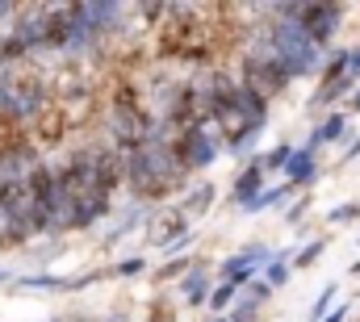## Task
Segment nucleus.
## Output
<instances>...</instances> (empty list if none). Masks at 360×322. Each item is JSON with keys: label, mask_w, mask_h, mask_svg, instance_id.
<instances>
[{"label": "nucleus", "mask_w": 360, "mask_h": 322, "mask_svg": "<svg viewBox=\"0 0 360 322\" xmlns=\"http://www.w3.org/2000/svg\"><path fill=\"white\" fill-rule=\"evenodd\" d=\"M239 84L272 105L276 96H285V88L293 84V76H289L276 59H269V55H243V59H239Z\"/></svg>", "instance_id": "nucleus-2"}, {"label": "nucleus", "mask_w": 360, "mask_h": 322, "mask_svg": "<svg viewBox=\"0 0 360 322\" xmlns=\"http://www.w3.org/2000/svg\"><path fill=\"white\" fill-rule=\"evenodd\" d=\"M356 92V80L352 76H344V80H319L314 84V96L306 101V113L314 117V113H327L331 105H340L344 96H352Z\"/></svg>", "instance_id": "nucleus-9"}, {"label": "nucleus", "mask_w": 360, "mask_h": 322, "mask_svg": "<svg viewBox=\"0 0 360 322\" xmlns=\"http://www.w3.org/2000/svg\"><path fill=\"white\" fill-rule=\"evenodd\" d=\"M356 130H352V122H348V113L344 109H335V113H327L314 130H310V139H306V147L310 151H323L327 143H344V139H352Z\"/></svg>", "instance_id": "nucleus-8"}, {"label": "nucleus", "mask_w": 360, "mask_h": 322, "mask_svg": "<svg viewBox=\"0 0 360 322\" xmlns=\"http://www.w3.org/2000/svg\"><path fill=\"white\" fill-rule=\"evenodd\" d=\"M193 264H197V259H188V255H172V259H168V264H164V268H155V285H164V281H184V276H188V268H193Z\"/></svg>", "instance_id": "nucleus-19"}, {"label": "nucleus", "mask_w": 360, "mask_h": 322, "mask_svg": "<svg viewBox=\"0 0 360 322\" xmlns=\"http://www.w3.org/2000/svg\"><path fill=\"white\" fill-rule=\"evenodd\" d=\"M176 151H180V160H184L188 172H205V167L218 163V155L226 151V143H222L218 130H210V126H193V130H180L176 134Z\"/></svg>", "instance_id": "nucleus-4"}, {"label": "nucleus", "mask_w": 360, "mask_h": 322, "mask_svg": "<svg viewBox=\"0 0 360 322\" xmlns=\"http://www.w3.org/2000/svg\"><path fill=\"white\" fill-rule=\"evenodd\" d=\"M356 160H360V134L348 143V151H344V163H356Z\"/></svg>", "instance_id": "nucleus-29"}, {"label": "nucleus", "mask_w": 360, "mask_h": 322, "mask_svg": "<svg viewBox=\"0 0 360 322\" xmlns=\"http://www.w3.org/2000/svg\"><path fill=\"white\" fill-rule=\"evenodd\" d=\"M314 180H319V151L297 147L293 160H289V167H285V184H293V188H310Z\"/></svg>", "instance_id": "nucleus-10"}, {"label": "nucleus", "mask_w": 360, "mask_h": 322, "mask_svg": "<svg viewBox=\"0 0 360 322\" xmlns=\"http://www.w3.org/2000/svg\"><path fill=\"white\" fill-rule=\"evenodd\" d=\"M214 197H218V193H214V184H197V188H193V193L180 201V210H184L188 218H201V214L214 205Z\"/></svg>", "instance_id": "nucleus-14"}, {"label": "nucleus", "mask_w": 360, "mask_h": 322, "mask_svg": "<svg viewBox=\"0 0 360 322\" xmlns=\"http://www.w3.org/2000/svg\"><path fill=\"white\" fill-rule=\"evenodd\" d=\"M147 272V259L143 255H126L117 268H109V276H122V281H130V276H143Z\"/></svg>", "instance_id": "nucleus-22"}, {"label": "nucleus", "mask_w": 360, "mask_h": 322, "mask_svg": "<svg viewBox=\"0 0 360 322\" xmlns=\"http://www.w3.org/2000/svg\"><path fill=\"white\" fill-rule=\"evenodd\" d=\"M348 314H352V297H348V302H340V306H335L323 322H348Z\"/></svg>", "instance_id": "nucleus-27"}, {"label": "nucleus", "mask_w": 360, "mask_h": 322, "mask_svg": "<svg viewBox=\"0 0 360 322\" xmlns=\"http://www.w3.org/2000/svg\"><path fill=\"white\" fill-rule=\"evenodd\" d=\"M348 272H352V276H360V259H356V264H352V268H348Z\"/></svg>", "instance_id": "nucleus-32"}, {"label": "nucleus", "mask_w": 360, "mask_h": 322, "mask_svg": "<svg viewBox=\"0 0 360 322\" xmlns=\"http://www.w3.org/2000/svg\"><path fill=\"white\" fill-rule=\"evenodd\" d=\"M344 17H348V8L344 4H306L302 8V25H306V34L327 51L331 42H335V34L344 30Z\"/></svg>", "instance_id": "nucleus-5"}, {"label": "nucleus", "mask_w": 360, "mask_h": 322, "mask_svg": "<svg viewBox=\"0 0 360 322\" xmlns=\"http://www.w3.org/2000/svg\"><path fill=\"white\" fill-rule=\"evenodd\" d=\"M293 151H297V147H289V143H281V147L264 151V155H260L264 172H281V176H285V167H289V160H293Z\"/></svg>", "instance_id": "nucleus-20"}, {"label": "nucleus", "mask_w": 360, "mask_h": 322, "mask_svg": "<svg viewBox=\"0 0 360 322\" xmlns=\"http://www.w3.org/2000/svg\"><path fill=\"white\" fill-rule=\"evenodd\" d=\"M272 293H276V289H272L269 281H260V276H256V281H252V285L243 289V302H252V306H260V310H269Z\"/></svg>", "instance_id": "nucleus-21"}, {"label": "nucleus", "mask_w": 360, "mask_h": 322, "mask_svg": "<svg viewBox=\"0 0 360 322\" xmlns=\"http://www.w3.org/2000/svg\"><path fill=\"white\" fill-rule=\"evenodd\" d=\"M210 322H231V318H210Z\"/></svg>", "instance_id": "nucleus-33"}, {"label": "nucleus", "mask_w": 360, "mask_h": 322, "mask_svg": "<svg viewBox=\"0 0 360 322\" xmlns=\"http://www.w3.org/2000/svg\"><path fill=\"white\" fill-rule=\"evenodd\" d=\"M256 264L243 255V251H235V255H226L222 264H218V281H231V285H239V289H248L252 281H256Z\"/></svg>", "instance_id": "nucleus-11"}, {"label": "nucleus", "mask_w": 360, "mask_h": 322, "mask_svg": "<svg viewBox=\"0 0 360 322\" xmlns=\"http://www.w3.org/2000/svg\"><path fill=\"white\" fill-rule=\"evenodd\" d=\"M184 184H188V167L176 151V130L155 126L151 143L126 155V188L139 197V205H147V201L172 197L176 188L184 193Z\"/></svg>", "instance_id": "nucleus-1"}, {"label": "nucleus", "mask_w": 360, "mask_h": 322, "mask_svg": "<svg viewBox=\"0 0 360 322\" xmlns=\"http://www.w3.org/2000/svg\"><path fill=\"white\" fill-rule=\"evenodd\" d=\"M356 218H360V201H344V205H335V210L327 214L331 226H344V222H356Z\"/></svg>", "instance_id": "nucleus-25"}, {"label": "nucleus", "mask_w": 360, "mask_h": 322, "mask_svg": "<svg viewBox=\"0 0 360 322\" xmlns=\"http://www.w3.org/2000/svg\"><path fill=\"white\" fill-rule=\"evenodd\" d=\"M289 197H297V188H293V184H269L256 201H248V205H243V214H264V210H272V205H289Z\"/></svg>", "instance_id": "nucleus-12"}, {"label": "nucleus", "mask_w": 360, "mask_h": 322, "mask_svg": "<svg viewBox=\"0 0 360 322\" xmlns=\"http://www.w3.org/2000/svg\"><path fill=\"white\" fill-rule=\"evenodd\" d=\"M348 76H352V80L360 84V42L352 46V59H348Z\"/></svg>", "instance_id": "nucleus-28"}, {"label": "nucleus", "mask_w": 360, "mask_h": 322, "mask_svg": "<svg viewBox=\"0 0 360 322\" xmlns=\"http://www.w3.org/2000/svg\"><path fill=\"white\" fill-rule=\"evenodd\" d=\"M289 276H293V251L272 255V264L264 268V281H269L272 289H285V285H289Z\"/></svg>", "instance_id": "nucleus-13"}, {"label": "nucleus", "mask_w": 360, "mask_h": 322, "mask_svg": "<svg viewBox=\"0 0 360 322\" xmlns=\"http://www.w3.org/2000/svg\"><path fill=\"white\" fill-rule=\"evenodd\" d=\"M260 134H264V130H243V134H235V139L226 143V155H235V160H248V155L256 151ZM252 160H256V155H252Z\"/></svg>", "instance_id": "nucleus-18"}, {"label": "nucleus", "mask_w": 360, "mask_h": 322, "mask_svg": "<svg viewBox=\"0 0 360 322\" xmlns=\"http://www.w3.org/2000/svg\"><path fill=\"white\" fill-rule=\"evenodd\" d=\"M352 113H360V84H356V92H352V101H348V117Z\"/></svg>", "instance_id": "nucleus-30"}, {"label": "nucleus", "mask_w": 360, "mask_h": 322, "mask_svg": "<svg viewBox=\"0 0 360 322\" xmlns=\"http://www.w3.org/2000/svg\"><path fill=\"white\" fill-rule=\"evenodd\" d=\"M188 222H193V218H188L180 205H164V210H155L151 222H147V243L160 247V251H184L188 243L197 239V231H188Z\"/></svg>", "instance_id": "nucleus-3"}, {"label": "nucleus", "mask_w": 360, "mask_h": 322, "mask_svg": "<svg viewBox=\"0 0 360 322\" xmlns=\"http://www.w3.org/2000/svg\"><path fill=\"white\" fill-rule=\"evenodd\" d=\"M231 322H260L264 318V310L260 306H252V302H243V293H239V302H235V310L226 314Z\"/></svg>", "instance_id": "nucleus-24"}, {"label": "nucleus", "mask_w": 360, "mask_h": 322, "mask_svg": "<svg viewBox=\"0 0 360 322\" xmlns=\"http://www.w3.org/2000/svg\"><path fill=\"white\" fill-rule=\"evenodd\" d=\"M264 176H269V172H264L260 155H256V160H248V167H239V176H235V184H231V201H235L239 210H243L248 201H256V197L269 188V184H264Z\"/></svg>", "instance_id": "nucleus-7"}, {"label": "nucleus", "mask_w": 360, "mask_h": 322, "mask_svg": "<svg viewBox=\"0 0 360 322\" xmlns=\"http://www.w3.org/2000/svg\"><path fill=\"white\" fill-rule=\"evenodd\" d=\"M335 306H340V281L323 285V293H319V297H314V306H310V322H323Z\"/></svg>", "instance_id": "nucleus-16"}, {"label": "nucleus", "mask_w": 360, "mask_h": 322, "mask_svg": "<svg viewBox=\"0 0 360 322\" xmlns=\"http://www.w3.org/2000/svg\"><path fill=\"white\" fill-rule=\"evenodd\" d=\"M239 293H243L239 285L218 281V285H214V293H210V314H214V318H222V310H231V306L239 302Z\"/></svg>", "instance_id": "nucleus-15"}, {"label": "nucleus", "mask_w": 360, "mask_h": 322, "mask_svg": "<svg viewBox=\"0 0 360 322\" xmlns=\"http://www.w3.org/2000/svg\"><path fill=\"white\" fill-rule=\"evenodd\" d=\"M310 205H314V197H297V201L285 210V222H289V226H297V222L306 218V210H310Z\"/></svg>", "instance_id": "nucleus-26"}, {"label": "nucleus", "mask_w": 360, "mask_h": 322, "mask_svg": "<svg viewBox=\"0 0 360 322\" xmlns=\"http://www.w3.org/2000/svg\"><path fill=\"white\" fill-rule=\"evenodd\" d=\"M143 322H176V306H172L168 297H155V302L147 306V318Z\"/></svg>", "instance_id": "nucleus-23"}, {"label": "nucleus", "mask_w": 360, "mask_h": 322, "mask_svg": "<svg viewBox=\"0 0 360 322\" xmlns=\"http://www.w3.org/2000/svg\"><path fill=\"white\" fill-rule=\"evenodd\" d=\"M210 293H214V272H210L205 259H197L188 268V276L176 285V297L180 306H210Z\"/></svg>", "instance_id": "nucleus-6"}, {"label": "nucleus", "mask_w": 360, "mask_h": 322, "mask_svg": "<svg viewBox=\"0 0 360 322\" xmlns=\"http://www.w3.org/2000/svg\"><path fill=\"white\" fill-rule=\"evenodd\" d=\"M8 17H17V8L13 4H0V21H8Z\"/></svg>", "instance_id": "nucleus-31"}, {"label": "nucleus", "mask_w": 360, "mask_h": 322, "mask_svg": "<svg viewBox=\"0 0 360 322\" xmlns=\"http://www.w3.org/2000/svg\"><path fill=\"white\" fill-rule=\"evenodd\" d=\"M327 243H331L327 235H319L314 243H302V247L293 251V268H314V264L323 259V251H327Z\"/></svg>", "instance_id": "nucleus-17"}]
</instances>
